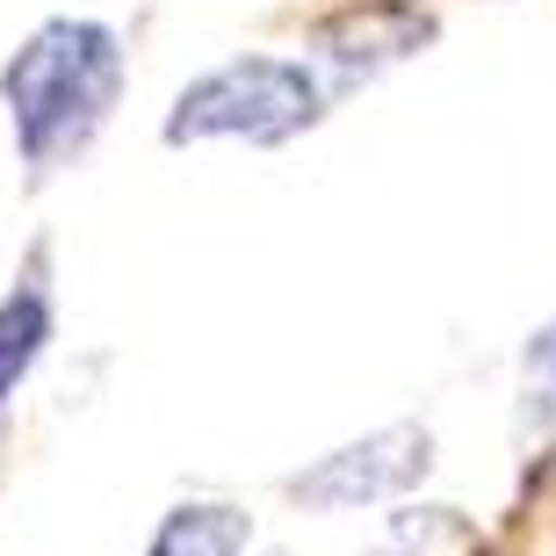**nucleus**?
Wrapping results in <instances>:
<instances>
[{
	"mask_svg": "<svg viewBox=\"0 0 556 556\" xmlns=\"http://www.w3.org/2000/svg\"><path fill=\"white\" fill-rule=\"evenodd\" d=\"M318 124V80L289 59H231L188 87L166 144H203V138H247V144H282Z\"/></svg>",
	"mask_w": 556,
	"mask_h": 556,
	"instance_id": "obj_2",
	"label": "nucleus"
},
{
	"mask_svg": "<svg viewBox=\"0 0 556 556\" xmlns=\"http://www.w3.org/2000/svg\"><path fill=\"white\" fill-rule=\"evenodd\" d=\"M253 542V520L239 506H181L166 514V528L152 535L144 556H239Z\"/></svg>",
	"mask_w": 556,
	"mask_h": 556,
	"instance_id": "obj_5",
	"label": "nucleus"
},
{
	"mask_svg": "<svg viewBox=\"0 0 556 556\" xmlns=\"http://www.w3.org/2000/svg\"><path fill=\"white\" fill-rule=\"evenodd\" d=\"M433 463V441L419 419H397V427L354 441V448H332L318 470L289 477V492L318 506V514H348V506H376V498H397L405 484H419Z\"/></svg>",
	"mask_w": 556,
	"mask_h": 556,
	"instance_id": "obj_3",
	"label": "nucleus"
},
{
	"mask_svg": "<svg viewBox=\"0 0 556 556\" xmlns=\"http://www.w3.org/2000/svg\"><path fill=\"white\" fill-rule=\"evenodd\" d=\"M124 94V43L102 22H43L0 73V102L15 116V144L29 174H51L65 152H80L109 124Z\"/></svg>",
	"mask_w": 556,
	"mask_h": 556,
	"instance_id": "obj_1",
	"label": "nucleus"
},
{
	"mask_svg": "<svg viewBox=\"0 0 556 556\" xmlns=\"http://www.w3.org/2000/svg\"><path fill=\"white\" fill-rule=\"evenodd\" d=\"M528 376H535L542 391L556 397V326H542V332H535V348H528Z\"/></svg>",
	"mask_w": 556,
	"mask_h": 556,
	"instance_id": "obj_7",
	"label": "nucleus"
},
{
	"mask_svg": "<svg viewBox=\"0 0 556 556\" xmlns=\"http://www.w3.org/2000/svg\"><path fill=\"white\" fill-rule=\"evenodd\" d=\"M311 43L340 80H369L383 65L413 59L419 43H433V15L413 0H362V8H340L332 22H318Z\"/></svg>",
	"mask_w": 556,
	"mask_h": 556,
	"instance_id": "obj_4",
	"label": "nucleus"
},
{
	"mask_svg": "<svg viewBox=\"0 0 556 556\" xmlns=\"http://www.w3.org/2000/svg\"><path fill=\"white\" fill-rule=\"evenodd\" d=\"M43 340H51V296H43L37 282L15 289V296H0V405H8V391L29 376Z\"/></svg>",
	"mask_w": 556,
	"mask_h": 556,
	"instance_id": "obj_6",
	"label": "nucleus"
}]
</instances>
